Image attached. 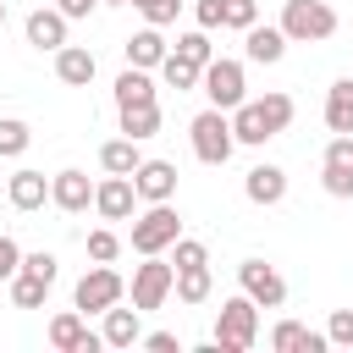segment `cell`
<instances>
[{"mask_svg":"<svg viewBox=\"0 0 353 353\" xmlns=\"http://www.w3.org/2000/svg\"><path fill=\"white\" fill-rule=\"evenodd\" d=\"M210 292H215L210 265H188V270H176V303H204Z\"/></svg>","mask_w":353,"mask_h":353,"instance_id":"cell-28","label":"cell"},{"mask_svg":"<svg viewBox=\"0 0 353 353\" xmlns=\"http://www.w3.org/2000/svg\"><path fill=\"white\" fill-rule=\"evenodd\" d=\"M281 33L292 44H325L336 33V6L331 0H287L281 6Z\"/></svg>","mask_w":353,"mask_h":353,"instance_id":"cell-4","label":"cell"},{"mask_svg":"<svg viewBox=\"0 0 353 353\" xmlns=\"http://www.w3.org/2000/svg\"><path fill=\"white\" fill-rule=\"evenodd\" d=\"M83 248H88V259H94V265H110V259L121 254V237H116L110 226H94V232L83 237Z\"/></svg>","mask_w":353,"mask_h":353,"instance_id":"cell-31","label":"cell"},{"mask_svg":"<svg viewBox=\"0 0 353 353\" xmlns=\"http://www.w3.org/2000/svg\"><path fill=\"white\" fill-rule=\"evenodd\" d=\"M193 17H199V28H204V33H215V28H226V0H199V6H193Z\"/></svg>","mask_w":353,"mask_h":353,"instance_id":"cell-38","label":"cell"},{"mask_svg":"<svg viewBox=\"0 0 353 353\" xmlns=\"http://www.w3.org/2000/svg\"><path fill=\"white\" fill-rule=\"evenodd\" d=\"M127 298V281L110 270V265H94V270H83V281L72 287V309H83V314H105L110 303H121Z\"/></svg>","mask_w":353,"mask_h":353,"instance_id":"cell-8","label":"cell"},{"mask_svg":"<svg viewBox=\"0 0 353 353\" xmlns=\"http://www.w3.org/2000/svg\"><path fill=\"white\" fill-rule=\"evenodd\" d=\"M6 199H11V210L33 215V210H44V204H50V176H44V171H33V165H22V171L6 182Z\"/></svg>","mask_w":353,"mask_h":353,"instance_id":"cell-18","label":"cell"},{"mask_svg":"<svg viewBox=\"0 0 353 353\" xmlns=\"http://www.w3.org/2000/svg\"><path fill=\"white\" fill-rule=\"evenodd\" d=\"M287 44H292V39L281 33V22H276V28H270V22H254V28L243 33V55H248L254 66H276V61L287 55Z\"/></svg>","mask_w":353,"mask_h":353,"instance_id":"cell-17","label":"cell"},{"mask_svg":"<svg viewBox=\"0 0 353 353\" xmlns=\"http://www.w3.org/2000/svg\"><path fill=\"white\" fill-rule=\"evenodd\" d=\"M243 193H248V204L270 210V204H281V199H287V171H281V165H270V160H259V165H248Z\"/></svg>","mask_w":353,"mask_h":353,"instance_id":"cell-16","label":"cell"},{"mask_svg":"<svg viewBox=\"0 0 353 353\" xmlns=\"http://www.w3.org/2000/svg\"><path fill=\"white\" fill-rule=\"evenodd\" d=\"M50 287H55V281H44V276H33V270H17V276H11V303H17V309H44Z\"/></svg>","mask_w":353,"mask_h":353,"instance_id":"cell-27","label":"cell"},{"mask_svg":"<svg viewBox=\"0 0 353 353\" xmlns=\"http://www.w3.org/2000/svg\"><path fill=\"white\" fill-rule=\"evenodd\" d=\"M0 28H6V0H0Z\"/></svg>","mask_w":353,"mask_h":353,"instance_id":"cell-43","label":"cell"},{"mask_svg":"<svg viewBox=\"0 0 353 353\" xmlns=\"http://www.w3.org/2000/svg\"><path fill=\"white\" fill-rule=\"evenodd\" d=\"M199 88L210 94V105H215V110H237V105L248 99L243 61H232V55H215V61L204 66V83H199Z\"/></svg>","mask_w":353,"mask_h":353,"instance_id":"cell-6","label":"cell"},{"mask_svg":"<svg viewBox=\"0 0 353 353\" xmlns=\"http://www.w3.org/2000/svg\"><path fill=\"white\" fill-rule=\"evenodd\" d=\"M176 237H182V215L171 210V199L132 215V254H165Z\"/></svg>","mask_w":353,"mask_h":353,"instance_id":"cell-5","label":"cell"},{"mask_svg":"<svg viewBox=\"0 0 353 353\" xmlns=\"http://www.w3.org/2000/svg\"><path fill=\"white\" fill-rule=\"evenodd\" d=\"M292 94H265V99H243L237 110H232V132H237V143H248V149H259V143H270V138H281L287 127H292Z\"/></svg>","mask_w":353,"mask_h":353,"instance_id":"cell-1","label":"cell"},{"mask_svg":"<svg viewBox=\"0 0 353 353\" xmlns=\"http://www.w3.org/2000/svg\"><path fill=\"white\" fill-rule=\"evenodd\" d=\"M138 347H149V353H176L182 342H176V331H149V336H143Z\"/></svg>","mask_w":353,"mask_h":353,"instance_id":"cell-40","label":"cell"},{"mask_svg":"<svg viewBox=\"0 0 353 353\" xmlns=\"http://www.w3.org/2000/svg\"><path fill=\"white\" fill-rule=\"evenodd\" d=\"M259 22V0H226V28L232 33H248Z\"/></svg>","mask_w":353,"mask_h":353,"instance_id":"cell-34","label":"cell"},{"mask_svg":"<svg viewBox=\"0 0 353 353\" xmlns=\"http://www.w3.org/2000/svg\"><path fill=\"white\" fill-rule=\"evenodd\" d=\"M99 6H132V0H99Z\"/></svg>","mask_w":353,"mask_h":353,"instance_id":"cell-42","label":"cell"},{"mask_svg":"<svg viewBox=\"0 0 353 353\" xmlns=\"http://www.w3.org/2000/svg\"><path fill=\"white\" fill-rule=\"evenodd\" d=\"M171 50H176V55H188V61H199V66H210V61H215V44H210V33H204V28L182 33V39L171 44Z\"/></svg>","mask_w":353,"mask_h":353,"instance_id":"cell-32","label":"cell"},{"mask_svg":"<svg viewBox=\"0 0 353 353\" xmlns=\"http://www.w3.org/2000/svg\"><path fill=\"white\" fill-rule=\"evenodd\" d=\"M99 165L105 171H116V176H132L138 165H143V154H138V138H110V143H99Z\"/></svg>","mask_w":353,"mask_h":353,"instance_id":"cell-25","label":"cell"},{"mask_svg":"<svg viewBox=\"0 0 353 353\" xmlns=\"http://www.w3.org/2000/svg\"><path fill=\"white\" fill-rule=\"evenodd\" d=\"M188 143H193V154L204 160V165H226L232 160V149H237V132H232V110H199L193 121H188Z\"/></svg>","mask_w":353,"mask_h":353,"instance_id":"cell-3","label":"cell"},{"mask_svg":"<svg viewBox=\"0 0 353 353\" xmlns=\"http://www.w3.org/2000/svg\"><path fill=\"white\" fill-rule=\"evenodd\" d=\"M28 143H33V127H28V121H17V116H0V160L28 154Z\"/></svg>","mask_w":353,"mask_h":353,"instance_id":"cell-30","label":"cell"},{"mask_svg":"<svg viewBox=\"0 0 353 353\" xmlns=\"http://www.w3.org/2000/svg\"><path fill=\"white\" fill-rule=\"evenodd\" d=\"M50 347L55 353H94V347H105V336L88 331V314L83 309H61L50 320Z\"/></svg>","mask_w":353,"mask_h":353,"instance_id":"cell-12","label":"cell"},{"mask_svg":"<svg viewBox=\"0 0 353 353\" xmlns=\"http://www.w3.org/2000/svg\"><path fill=\"white\" fill-rule=\"evenodd\" d=\"M320 188L331 199H353V132H331L320 154Z\"/></svg>","mask_w":353,"mask_h":353,"instance_id":"cell-9","label":"cell"},{"mask_svg":"<svg viewBox=\"0 0 353 353\" xmlns=\"http://www.w3.org/2000/svg\"><path fill=\"white\" fill-rule=\"evenodd\" d=\"M171 265H176V270H188V265H210V248H204L199 237H176V243H171Z\"/></svg>","mask_w":353,"mask_h":353,"instance_id":"cell-33","label":"cell"},{"mask_svg":"<svg viewBox=\"0 0 353 353\" xmlns=\"http://www.w3.org/2000/svg\"><path fill=\"white\" fill-rule=\"evenodd\" d=\"M270 347H276V353H325L331 336H325V331H309L303 320H281V325L270 331Z\"/></svg>","mask_w":353,"mask_h":353,"instance_id":"cell-22","label":"cell"},{"mask_svg":"<svg viewBox=\"0 0 353 353\" xmlns=\"http://www.w3.org/2000/svg\"><path fill=\"white\" fill-rule=\"evenodd\" d=\"M116 116H121V132L138 138V143L160 132V105H132V110H116Z\"/></svg>","mask_w":353,"mask_h":353,"instance_id":"cell-29","label":"cell"},{"mask_svg":"<svg viewBox=\"0 0 353 353\" xmlns=\"http://www.w3.org/2000/svg\"><path fill=\"white\" fill-rule=\"evenodd\" d=\"M325 127L331 132H353V77H336L325 88Z\"/></svg>","mask_w":353,"mask_h":353,"instance_id":"cell-24","label":"cell"},{"mask_svg":"<svg viewBox=\"0 0 353 353\" xmlns=\"http://www.w3.org/2000/svg\"><path fill=\"white\" fill-rule=\"evenodd\" d=\"M22 270H33V276L55 281V276H61V259H55L50 248H33V254H22Z\"/></svg>","mask_w":353,"mask_h":353,"instance_id":"cell-36","label":"cell"},{"mask_svg":"<svg viewBox=\"0 0 353 353\" xmlns=\"http://www.w3.org/2000/svg\"><path fill=\"white\" fill-rule=\"evenodd\" d=\"M94 72H99L94 50H83V44H61V50H55V77H61L66 88H88Z\"/></svg>","mask_w":353,"mask_h":353,"instance_id":"cell-21","label":"cell"},{"mask_svg":"<svg viewBox=\"0 0 353 353\" xmlns=\"http://www.w3.org/2000/svg\"><path fill=\"white\" fill-rule=\"evenodd\" d=\"M17 270H22V248H17V237L0 232V281H11Z\"/></svg>","mask_w":353,"mask_h":353,"instance_id":"cell-39","label":"cell"},{"mask_svg":"<svg viewBox=\"0 0 353 353\" xmlns=\"http://www.w3.org/2000/svg\"><path fill=\"white\" fill-rule=\"evenodd\" d=\"M132 105H160V99H154V77H149L143 66H127V72L116 77V110H132Z\"/></svg>","mask_w":353,"mask_h":353,"instance_id":"cell-23","label":"cell"},{"mask_svg":"<svg viewBox=\"0 0 353 353\" xmlns=\"http://www.w3.org/2000/svg\"><path fill=\"white\" fill-rule=\"evenodd\" d=\"M138 188H132V176H116V171H105V182H94V210H99V221H132L138 215Z\"/></svg>","mask_w":353,"mask_h":353,"instance_id":"cell-11","label":"cell"},{"mask_svg":"<svg viewBox=\"0 0 353 353\" xmlns=\"http://www.w3.org/2000/svg\"><path fill=\"white\" fill-rule=\"evenodd\" d=\"M160 77H165V88H176V94H188V88H199V83H204V66L171 50V55L160 61Z\"/></svg>","mask_w":353,"mask_h":353,"instance_id":"cell-26","label":"cell"},{"mask_svg":"<svg viewBox=\"0 0 353 353\" xmlns=\"http://www.w3.org/2000/svg\"><path fill=\"white\" fill-rule=\"evenodd\" d=\"M50 204H55L61 215H83V210L94 204V182H88V171H77V165L55 171V176H50Z\"/></svg>","mask_w":353,"mask_h":353,"instance_id":"cell-13","label":"cell"},{"mask_svg":"<svg viewBox=\"0 0 353 353\" xmlns=\"http://www.w3.org/2000/svg\"><path fill=\"white\" fill-rule=\"evenodd\" d=\"M176 292V265H165L160 254H143V265L132 270V309H160Z\"/></svg>","mask_w":353,"mask_h":353,"instance_id":"cell-7","label":"cell"},{"mask_svg":"<svg viewBox=\"0 0 353 353\" xmlns=\"http://www.w3.org/2000/svg\"><path fill=\"white\" fill-rule=\"evenodd\" d=\"M121 50H127V66H143V72H160V61L171 55V44H165V33H160L154 22H149V28H138Z\"/></svg>","mask_w":353,"mask_h":353,"instance_id":"cell-20","label":"cell"},{"mask_svg":"<svg viewBox=\"0 0 353 353\" xmlns=\"http://www.w3.org/2000/svg\"><path fill=\"white\" fill-rule=\"evenodd\" d=\"M138 11H143V22H154V28H171L176 22V11H182V0H132Z\"/></svg>","mask_w":353,"mask_h":353,"instance_id":"cell-35","label":"cell"},{"mask_svg":"<svg viewBox=\"0 0 353 353\" xmlns=\"http://www.w3.org/2000/svg\"><path fill=\"white\" fill-rule=\"evenodd\" d=\"M99 336H105V347H138V342H143V309H121V303H110Z\"/></svg>","mask_w":353,"mask_h":353,"instance_id":"cell-19","label":"cell"},{"mask_svg":"<svg viewBox=\"0 0 353 353\" xmlns=\"http://www.w3.org/2000/svg\"><path fill=\"white\" fill-rule=\"evenodd\" d=\"M254 342H259V303H254L248 292L221 298V309H215V336L204 342V353H248Z\"/></svg>","mask_w":353,"mask_h":353,"instance_id":"cell-2","label":"cell"},{"mask_svg":"<svg viewBox=\"0 0 353 353\" xmlns=\"http://www.w3.org/2000/svg\"><path fill=\"white\" fill-rule=\"evenodd\" d=\"M237 287H243L259 309H281V303H287V281H281V270L265 265V259H243V265H237Z\"/></svg>","mask_w":353,"mask_h":353,"instance_id":"cell-10","label":"cell"},{"mask_svg":"<svg viewBox=\"0 0 353 353\" xmlns=\"http://www.w3.org/2000/svg\"><path fill=\"white\" fill-rule=\"evenodd\" d=\"M325 336H331V347H353V309H336L325 320Z\"/></svg>","mask_w":353,"mask_h":353,"instance_id":"cell-37","label":"cell"},{"mask_svg":"<svg viewBox=\"0 0 353 353\" xmlns=\"http://www.w3.org/2000/svg\"><path fill=\"white\" fill-rule=\"evenodd\" d=\"M66 22H72V17H66L61 6H39V11H28L22 28H28V44H33V50H50V55H55V50L66 44Z\"/></svg>","mask_w":353,"mask_h":353,"instance_id":"cell-14","label":"cell"},{"mask_svg":"<svg viewBox=\"0 0 353 353\" xmlns=\"http://www.w3.org/2000/svg\"><path fill=\"white\" fill-rule=\"evenodd\" d=\"M132 188H138L143 204H165V199H176V165H171V160H143V165L132 171Z\"/></svg>","mask_w":353,"mask_h":353,"instance_id":"cell-15","label":"cell"},{"mask_svg":"<svg viewBox=\"0 0 353 353\" xmlns=\"http://www.w3.org/2000/svg\"><path fill=\"white\" fill-rule=\"evenodd\" d=\"M55 6H61V11L72 17V22H77V17H94V11H99V0H55Z\"/></svg>","mask_w":353,"mask_h":353,"instance_id":"cell-41","label":"cell"}]
</instances>
